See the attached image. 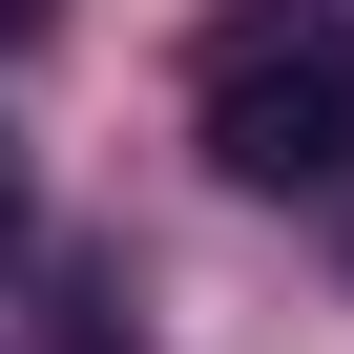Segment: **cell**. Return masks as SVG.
I'll list each match as a JSON object with an SVG mask.
<instances>
[{"label":"cell","mask_w":354,"mask_h":354,"mask_svg":"<svg viewBox=\"0 0 354 354\" xmlns=\"http://www.w3.org/2000/svg\"><path fill=\"white\" fill-rule=\"evenodd\" d=\"M42 250V188H21V146H0V271H21Z\"/></svg>","instance_id":"2"},{"label":"cell","mask_w":354,"mask_h":354,"mask_svg":"<svg viewBox=\"0 0 354 354\" xmlns=\"http://www.w3.org/2000/svg\"><path fill=\"white\" fill-rule=\"evenodd\" d=\"M63 354H146V333H125V313H63Z\"/></svg>","instance_id":"3"},{"label":"cell","mask_w":354,"mask_h":354,"mask_svg":"<svg viewBox=\"0 0 354 354\" xmlns=\"http://www.w3.org/2000/svg\"><path fill=\"white\" fill-rule=\"evenodd\" d=\"M0 42H42V0H0Z\"/></svg>","instance_id":"4"},{"label":"cell","mask_w":354,"mask_h":354,"mask_svg":"<svg viewBox=\"0 0 354 354\" xmlns=\"http://www.w3.org/2000/svg\"><path fill=\"white\" fill-rule=\"evenodd\" d=\"M188 125L230 188H333L354 167V21L333 0H230L188 42Z\"/></svg>","instance_id":"1"}]
</instances>
